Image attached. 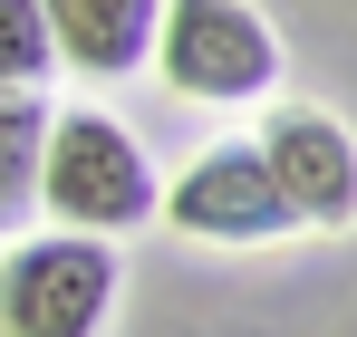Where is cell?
Here are the masks:
<instances>
[{
    "label": "cell",
    "instance_id": "6da1fadb",
    "mask_svg": "<svg viewBox=\"0 0 357 337\" xmlns=\"http://www.w3.org/2000/svg\"><path fill=\"white\" fill-rule=\"evenodd\" d=\"M39 203H49L68 231H97V241H116V231H135V222H155V212H165V183H155L145 145L126 135L116 116L68 107V116H49Z\"/></svg>",
    "mask_w": 357,
    "mask_h": 337
},
{
    "label": "cell",
    "instance_id": "ba28073f",
    "mask_svg": "<svg viewBox=\"0 0 357 337\" xmlns=\"http://www.w3.org/2000/svg\"><path fill=\"white\" fill-rule=\"evenodd\" d=\"M49 10L39 0H0V87H39L49 77Z\"/></svg>",
    "mask_w": 357,
    "mask_h": 337
},
{
    "label": "cell",
    "instance_id": "52a82bcc",
    "mask_svg": "<svg viewBox=\"0 0 357 337\" xmlns=\"http://www.w3.org/2000/svg\"><path fill=\"white\" fill-rule=\"evenodd\" d=\"M39 155H49V107L39 87H0V222L39 203Z\"/></svg>",
    "mask_w": 357,
    "mask_h": 337
},
{
    "label": "cell",
    "instance_id": "5b68a950",
    "mask_svg": "<svg viewBox=\"0 0 357 337\" xmlns=\"http://www.w3.org/2000/svg\"><path fill=\"white\" fill-rule=\"evenodd\" d=\"M251 145H261L271 183H280L290 222H309V231H348L357 222V135L328 107H271Z\"/></svg>",
    "mask_w": 357,
    "mask_h": 337
},
{
    "label": "cell",
    "instance_id": "7a4b0ae2",
    "mask_svg": "<svg viewBox=\"0 0 357 337\" xmlns=\"http://www.w3.org/2000/svg\"><path fill=\"white\" fill-rule=\"evenodd\" d=\"M145 68L193 107H251L280 87V29L251 0H165Z\"/></svg>",
    "mask_w": 357,
    "mask_h": 337
},
{
    "label": "cell",
    "instance_id": "8992f818",
    "mask_svg": "<svg viewBox=\"0 0 357 337\" xmlns=\"http://www.w3.org/2000/svg\"><path fill=\"white\" fill-rule=\"evenodd\" d=\"M39 10H49V49L77 77H135L165 19V0H39Z\"/></svg>",
    "mask_w": 357,
    "mask_h": 337
},
{
    "label": "cell",
    "instance_id": "3957f363",
    "mask_svg": "<svg viewBox=\"0 0 357 337\" xmlns=\"http://www.w3.org/2000/svg\"><path fill=\"white\" fill-rule=\"evenodd\" d=\"M116 241L39 231L0 260V337H97L116 308Z\"/></svg>",
    "mask_w": 357,
    "mask_h": 337
},
{
    "label": "cell",
    "instance_id": "277c9868",
    "mask_svg": "<svg viewBox=\"0 0 357 337\" xmlns=\"http://www.w3.org/2000/svg\"><path fill=\"white\" fill-rule=\"evenodd\" d=\"M165 222H174L183 241H232V251H251V241H280V231H290V203H280V183L261 164V145H203V155L165 183Z\"/></svg>",
    "mask_w": 357,
    "mask_h": 337
}]
</instances>
